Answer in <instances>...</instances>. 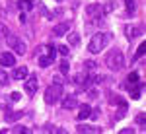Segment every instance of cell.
<instances>
[{"label":"cell","instance_id":"1","mask_svg":"<svg viewBox=\"0 0 146 134\" xmlns=\"http://www.w3.org/2000/svg\"><path fill=\"white\" fill-rule=\"evenodd\" d=\"M109 41H111V33H96L90 39V43H88V51H90L92 55H98V53L103 51V47Z\"/></svg>","mask_w":146,"mask_h":134},{"label":"cell","instance_id":"2","mask_svg":"<svg viewBox=\"0 0 146 134\" xmlns=\"http://www.w3.org/2000/svg\"><path fill=\"white\" fill-rule=\"evenodd\" d=\"M105 64L111 68V70H121V68L125 66V56L123 53L119 51V49H111L109 53H107V56H105Z\"/></svg>","mask_w":146,"mask_h":134},{"label":"cell","instance_id":"3","mask_svg":"<svg viewBox=\"0 0 146 134\" xmlns=\"http://www.w3.org/2000/svg\"><path fill=\"white\" fill-rule=\"evenodd\" d=\"M62 97V86L60 84H53V86H49L45 89V95H43V99H45L47 105H55L58 103Z\"/></svg>","mask_w":146,"mask_h":134},{"label":"cell","instance_id":"4","mask_svg":"<svg viewBox=\"0 0 146 134\" xmlns=\"http://www.w3.org/2000/svg\"><path fill=\"white\" fill-rule=\"evenodd\" d=\"M8 39V45L12 47V51L16 53V55H25V43H23V39H20L18 35H8L6 37Z\"/></svg>","mask_w":146,"mask_h":134},{"label":"cell","instance_id":"5","mask_svg":"<svg viewBox=\"0 0 146 134\" xmlns=\"http://www.w3.org/2000/svg\"><path fill=\"white\" fill-rule=\"evenodd\" d=\"M55 55H56V49L53 47V45H49V47H47V55H43L41 58H39V66L41 68L51 66V64L55 62Z\"/></svg>","mask_w":146,"mask_h":134},{"label":"cell","instance_id":"6","mask_svg":"<svg viewBox=\"0 0 146 134\" xmlns=\"http://www.w3.org/2000/svg\"><path fill=\"white\" fill-rule=\"evenodd\" d=\"M101 14H103V6H100V4H90V6L86 8V18H88V22H96Z\"/></svg>","mask_w":146,"mask_h":134},{"label":"cell","instance_id":"7","mask_svg":"<svg viewBox=\"0 0 146 134\" xmlns=\"http://www.w3.org/2000/svg\"><path fill=\"white\" fill-rule=\"evenodd\" d=\"M37 86H39L37 76L31 74V76H27V78H25V86H23V89H25V93H27V95H35V93H37V89H39Z\"/></svg>","mask_w":146,"mask_h":134},{"label":"cell","instance_id":"8","mask_svg":"<svg viewBox=\"0 0 146 134\" xmlns=\"http://www.w3.org/2000/svg\"><path fill=\"white\" fill-rule=\"evenodd\" d=\"M14 64H16L14 53H2V55H0V66L8 68V66H14Z\"/></svg>","mask_w":146,"mask_h":134},{"label":"cell","instance_id":"9","mask_svg":"<svg viewBox=\"0 0 146 134\" xmlns=\"http://www.w3.org/2000/svg\"><path fill=\"white\" fill-rule=\"evenodd\" d=\"M70 27H72V22H62V23H58L55 29H53V35L60 37V35L68 33V29H70Z\"/></svg>","mask_w":146,"mask_h":134},{"label":"cell","instance_id":"10","mask_svg":"<svg viewBox=\"0 0 146 134\" xmlns=\"http://www.w3.org/2000/svg\"><path fill=\"white\" fill-rule=\"evenodd\" d=\"M29 76V70L25 66H18V68H14V72H12V78L14 80H25Z\"/></svg>","mask_w":146,"mask_h":134},{"label":"cell","instance_id":"11","mask_svg":"<svg viewBox=\"0 0 146 134\" xmlns=\"http://www.w3.org/2000/svg\"><path fill=\"white\" fill-rule=\"evenodd\" d=\"M78 132H82V134H100L101 132V128L100 126H92V124H78V128H76Z\"/></svg>","mask_w":146,"mask_h":134},{"label":"cell","instance_id":"12","mask_svg":"<svg viewBox=\"0 0 146 134\" xmlns=\"http://www.w3.org/2000/svg\"><path fill=\"white\" fill-rule=\"evenodd\" d=\"M60 99H62V107L64 109H74L78 105V101H76L74 95H66V97H60Z\"/></svg>","mask_w":146,"mask_h":134},{"label":"cell","instance_id":"13","mask_svg":"<svg viewBox=\"0 0 146 134\" xmlns=\"http://www.w3.org/2000/svg\"><path fill=\"white\" fill-rule=\"evenodd\" d=\"M125 6H127V16L133 18L136 12V0H125Z\"/></svg>","mask_w":146,"mask_h":134},{"label":"cell","instance_id":"14","mask_svg":"<svg viewBox=\"0 0 146 134\" xmlns=\"http://www.w3.org/2000/svg\"><path fill=\"white\" fill-rule=\"evenodd\" d=\"M90 115H92V107L90 105H82V109L78 113V121H86Z\"/></svg>","mask_w":146,"mask_h":134},{"label":"cell","instance_id":"15","mask_svg":"<svg viewBox=\"0 0 146 134\" xmlns=\"http://www.w3.org/2000/svg\"><path fill=\"white\" fill-rule=\"evenodd\" d=\"M68 43L72 45V47H76V45L80 43V35L76 33V31H72V33H68Z\"/></svg>","mask_w":146,"mask_h":134},{"label":"cell","instance_id":"16","mask_svg":"<svg viewBox=\"0 0 146 134\" xmlns=\"http://www.w3.org/2000/svg\"><path fill=\"white\" fill-rule=\"evenodd\" d=\"M18 6H20V10L27 12V10H31V6H33V4H31V0H20V4H18Z\"/></svg>","mask_w":146,"mask_h":134},{"label":"cell","instance_id":"17","mask_svg":"<svg viewBox=\"0 0 146 134\" xmlns=\"http://www.w3.org/2000/svg\"><path fill=\"white\" fill-rule=\"evenodd\" d=\"M140 88H142V86H135V88H131V97H133V99H138V97H140Z\"/></svg>","mask_w":146,"mask_h":134},{"label":"cell","instance_id":"18","mask_svg":"<svg viewBox=\"0 0 146 134\" xmlns=\"http://www.w3.org/2000/svg\"><path fill=\"white\" fill-rule=\"evenodd\" d=\"M144 45H138V49H136V53H135V60H138V58H142V55H144Z\"/></svg>","mask_w":146,"mask_h":134},{"label":"cell","instance_id":"19","mask_svg":"<svg viewBox=\"0 0 146 134\" xmlns=\"http://www.w3.org/2000/svg\"><path fill=\"white\" fill-rule=\"evenodd\" d=\"M20 117H23V113H10L6 119H8V123H12V121H16V119H20Z\"/></svg>","mask_w":146,"mask_h":134},{"label":"cell","instance_id":"20","mask_svg":"<svg viewBox=\"0 0 146 134\" xmlns=\"http://www.w3.org/2000/svg\"><path fill=\"white\" fill-rule=\"evenodd\" d=\"M10 31H8V27L4 25V23H0V37H8Z\"/></svg>","mask_w":146,"mask_h":134},{"label":"cell","instance_id":"21","mask_svg":"<svg viewBox=\"0 0 146 134\" xmlns=\"http://www.w3.org/2000/svg\"><path fill=\"white\" fill-rule=\"evenodd\" d=\"M138 33H140V29H133L131 25L127 27V35H129V37H135V35H138Z\"/></svg>","mask_w":146,"mask_h":134},{"label":"cell","instance_id":"22","mask_svg":"<svg viewBox=\"0 0 146 134\" xmlns=\"http://www.w3.org/2000/svg\"><path fill=\"white\" fill-rule=\"evenodd\" d=\"M136 123H138V126H140V128H144V113H140V115L136 117Z\"/></svg>","mask_w":146,"mask_h":134},{"label":"cell","instance_id":"23","mask_svg":"<svg viewBox=\"0 0 146 134\" xmlns=\"http://www.w3.org/2000/svg\"><path fill=\"white\" fill-rule=\"evenodd\" d=\"M0 84L4 86V84H8V76H6V72L4 70H0Z\"/></svg>","mask_w":146,"mask_h":134},{"label":"cell","instance_id":"24","mask_svg":"<svg viewBox=\"0 0 146 134\" xmlns=\"http://www.w3.org/2000/svg\"><path fill=\"white\" fill-rule=\"evenodd\" d=\"M129 82H131V84H133V82H138V74H136V72H131V74H129Z\"/></svg>","mask_w":146,"mask_h":134},{"label":"cell","instance_id":"25","mask_svg":"<svg viewBox=\"0 0 146 134\" xmlns=\"http://www.w3.org/2000/svg\"><path fill=\"white\" fill-rule=\"evenodd\" d=\"M60 72H62V74H66V72H68V62H66V60L60 62Z\"/></svg>","mask_w":146,"mask_h":134},{"label":"cell","instance_id":"26","mask_svg":"<svg viewBox=\"0 0 146 134\" xmlns=\"http://www.w3.org/2000/svg\"><path fill=\"white\" fill-rule=\"evenodd\" d=\"M58 53H60L62 56H66L68 55V47H58Z\"/></svg>","mask_w":146,"mask_h":134},{"label":"cell","instance_id":"27","mask_svg":"<svg viewBox=\"0 0 146 134\" xmlns=\"http://www.w3.org/2000/svg\"><path fill=\"white\" fill-rule=\"evenodd\" d=\"M14 132H29V130H27L25 126H16V128H14Z\"/></svg>","mask_w":146,"mask_h":134},{"label":"cell","instance_id":"28","mask_svg":"<svg viewBox=\"0 0 146 134\" xmlns=\"http://www.w3.org/2000/svg\"><path fill=\"white\" fill-rule=\"evenodd\" d=\"M20 97H22V95H20V93H16V91H14V93H12V101H20Z\"/></svg>","mask_w":146,"mask_h":134},{"label":"cell","instance_id":"29","mask_svg":"<svg viewBox=\"0 0 146 134\" xmlns=\"http://www.w3.org/2000/svg\"><path fill=\"white\" fill-rule=\"evenodd\" d=\"M129 132H133V128H123L121 130V134H129Z\"/></svg>","mask_w":146,"mask_h":134},{"label":"cell","instance_id":"30","mask_svg":"<svg viewBox=\"0 0 146 134\" xmlns=\"http://www.w3.org/2000/svg\"><path fill=\"white\" fill-rule=\"evenodd\" d=\"M56 2H62V0H56Z\"/></svg>","mask_w":146,"mask_h":134}]
</instances>
